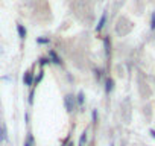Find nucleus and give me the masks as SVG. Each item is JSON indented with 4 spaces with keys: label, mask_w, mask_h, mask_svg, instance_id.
<instances>
[{
    "label": "nucleus",
    "mask_w": 155,
    "mask_h": 146,
    "mask_svg": "<svg viewBox=\"0 0 155 146\" xmlns=\"http://www.w3.org/2000/svg\"><path fill=\"white\" fill-rule=\"evenodd\" d=\"M18 29H20V34H21V35H23V37H25V34H26V32H25V31H23V28H21V26H20V28H18Z\"/></svg>",
    "instance_id": "nucleus-1"
}]
</instances>
